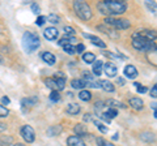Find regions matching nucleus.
Wrapping results in <instances>:
<instances>
[{
    "mask_svg": "<svg viewBox=\"0 0 157 146\" xmlns=\"http://www.w3.org/2000/svg\"><path fill=\"white\" fill-rule=\"evenodd\" d=\"M105 114L107 115V118L111 120V119H114V118H117V116H118V110H115V108H109Z\"/></svg>",
    "mask_w": 157,
    "mask_h": 146,
    "instance_id": "32",
    "label": "nucleus"
},
{
    "mask_svg": "<svg viewBox=\"0 0 157 146\" xmlns=\"http://www.w3.org/2000/svg\"><path fill=\"white\" fill-rule=\"evenodd\" d=\"M96 107L97 108H102V107H104V102H96Z\"/></svg>",
    "mask_w": 157,
    "mask_h": 146,
    "instance_id": "46",
    "label": "nucleus"
},
{
    "mask_svg": "<svg viewBox=\"0 0 157 146\" xmlns=\"http://www.w3.org/2000/svg\"><path fill=\"white\" fill-rule=\"evenodd\" d=\"M106 103L109 104V106H111L110 108H115V110H117V108H126V106H124L123 103H122V102H118V100H114V99L107 100Z\"/></svg>",
    "mask_w": 157,
    "mask_h": 146,
    "instance_id": "27",
    "label": "nucleus"
},
{
    "mask_svg": "<svg viewBox=\"0 0 157 146\" xmlns=\"http://www.w3.org/2000/svg\"><path fill=\"white\" fill-rule=\"evenodd\" d=\"M76 48V52H78V53H81L82 51H84L85 50V46L84 45H82V43H78V45L75 47Z\"/></svg>",
    "mask_w": 157,
    "mask_h": 146,
    "instance_id": "41",
    "label": "nucleus"
},
{
    "mask_svg": "<svg viewBox=\"0 0 157 146\" xmlns=\"http://www.w3.org/2000/svg\"><path fill=\"white\" fill-rule=\"evenodd\" d=\"M98 84H100V86H101L105 91H107V93H113V91L115 90L114 84H113V82H110L109 80H101L100 82H98Z\"/></svg>",
    "mask_w": 157,
    "mask_h": 146,
    "instance_id": "12",
    "label": "nucleus"
},
{
    "mask_svg": "<svg viewBox=\"0 0 157 146\" xmlns=\"http://www.w3.org/2000/svg\"><path fill=\"white\" fill-rule=\"evenodd\" d=\"M134 86L136 87L137 93H140V94H144V93H147V87H145V86H141L140 84H137V82H135Z\"/></svg>",
    "mask_w": 157,
    "mask_h": 146,
    "instance_id": "36",
    "label": "nucleus"
},
{
    "mask_svg": "<svg viewBox=\"0 0 157 146\" xmlns=\"http://www.w3.org/2000/svg\"><path fill=\"white\" fill-rule=\"evenodd\" d=\"M93 123L96 124L97 129L100 130L101 133H107V128L105 126V124H104V123H101V121H98V120H93Z\"/></svg>",
    "mask_w": 157,
    "mask_h": 146,
    "instance_id": "29",
    "label": "nucleus"
},
{
    "mask_svg": "<svg viewBox=\"0 0 157 146\" xmlns=\"http://www.w3.org/2000/svg\"><path fill=\"white\" fill-rule=\"evenodd\" d=\"M100 118H101L102 120H104V121H106L107 124H110V123H111V120H110L109 118H107V115H106L105 112H104V114H101V115H100Z\"/></svg>",
    "mask_w": 157,
    "mask_h": 146,
    "instance_id": "43",
    "label": "nucleus"
},
{
    "mask_svg": "<svg viewBox=\"0 0 157 146\" xmlns=\"http://www.w3.org/2000/svg\"><path fill=\"white\" fill-rule=\"evenodd\" d=\"M94 120V118H93L92 114H85L84 115V121H93Z\"/></svg>",
    "mask_w": 157,
    "mask_h": 146,
    "instance_id": "44",
    "label": "nucleus"
},
{
    "mask_svg": "<svg viewBox=\"0 0 157 146\" xmlns=\"http://www.w3.org/2000/svg\"><path fill=\"white\" fill-rule=\"evenodd\" d=\"M2 103L3 104H9V103H11V100H9L8 97H3V98H2Z\"/></svg>",
    "mask_w": 157,
    "mask_h": 146,
    "instance_id": "45",
    "label": "nucleus"
},
{
    "mask_svg": "<svg viewBox=\"0 0 157 146\" xmlns=\"http://www.w3.org/2000/svg\"><path fill=\"white\" fill-rule=\"evenodd\" d=\"M64 33L67 34L68 37H73V34H75V29L71 27V26H64Z\"/></svg>",
    "mask_w": 157,
    "mask_h": 146,
    "instance_id": "37",
    "label": "nucleus"
},
{
    "mask_svg": "<svg viewBox=\"0 0 157 146\" xmlns=\"http://www.w3.org/2000/svg\"><path fill=\"white\" fill-rule=\"evenodd\" d=\"M84 37H85V38H88V39H90L93 45L97 46V47H101V48H105V47H106V43H105L104 41H102V39H100L98 37H96V35H90V34L84 33Z\"/></svg>",
    "mask_w": 157,
    "mask_h": 146,
    "instance_id": "11",
    "label": "nucleus"
},
{
    "mask_svg": "<svg viewBox=\"0 0 157 146\" xmlns=\"http://www.w3.org/2000/svg\"><path fill=\"white\" fill-rule=\"evenodd\" d=\"M105 25L106 26H113L117 30H126L131 26V22L126 18H114V17H105Z\"/></svg>",
    "mask_w": 157,
    "mask_h": 146,
    "instance_id": "4",
    "label": "nucleus"
},
{
    "mask_svg": "<svg viewBox=\"0 0 157 146\" xmlns=\"http://www.w3.org/2000/svg\"><path fill=\"white\" fill-rule=\"evenodd\" d=\"M73 130H75V133H76L77 137H80V138L88 134V129H86V126L84 124H77L75 128H73Z\"/></svg>",
    "mask_w": 157,
    "mask_h": 146,
    "instance_id": "16",
    "label": "nucleus"
},
{
    "mask_svg": "<svg viewBox=\"0 0 157 146\" xmlns=\"http://www.w3.org/2000/svg\"><path fill=\"white\" fill-rule=\"evenodd\" d=\"M62 130H63L62 125H52L47 129V136L48 137H55V136L62 133Z\"/></svg>",
    "mask_w": 157,
    "mask_h": 146,
    "instance_id": "18",
    "label": "nucleus"
},
{
    "mask_svg": "<svg viewBox=\"0 0 157 146\" xmlns=\"http://www.w3.org/2000/svg\"><path fill=\"white\" fill-rule=\"evenodd\" d=\"M20 133H21V137L25 140L28 144H32V142H34V140H36V133H34V129L30 125H24L21 130H20Z\"/></svg>",
    "mask_w": 157,
    "mask_h": 146,
    "instance_id": "6",
    "label": "nucleus"
},
{
    "mask_svg": "<svg viewBox=\"0 0 157 146\" xmlns=\"http://www.w3.org/2000/svg\"><path fill=\"white\" fill-rule=\"evenodd\" d=\"M140 138L145 141V142H155V134L153 133H151V132H143L140 134Z\"/></svg>",
    "mask_w": 157,
    "mask_h": 146,
    "instance_id": "25",
    "label": "nucleus"
},
{
    "mask_svg": "<svg viewBox=\"0 0 157 146\" xmlns=\"http://www.w3.org/2000/svg\"><path fill=\"white\" fill-rule=\"evenodd\" d=\"M38 103V98L37 97H29V98H24L21 100V106H22V108L24 107H33V106H36Z\"/></svg>",
    "mask_w": 157,
    "mask_h": 146,
    "instance_id": "17",
    "label": "nucleus"
},
{
    "mask_svg": "<svg viewBox=\"0 0 157 146\" xmlns=\"http://www.w3.org/2000/svg\"><path fill=\"white\" fill-rule=\"evenodd\" d=\"M43 35H45V38L47 41H55L56 38L59 37V31H58V29L56 27H47L45 31H43Z\"/></svg>",
    "mask_w": 157,
    "mask_h": 146,
    "instance_id": "8",
    "label": "nucleus"
},
{
    "mask_svg": "<svg viewBox=\"0 0 157 146\" xmlns=\"http://www.w3.org/2000/svg\"><path fill=\"white\" fill-rule=\"evenodd\" d=\"M82 60L88 63V64H93L96 61V55L93 52H85L82 53Z\"/></svg>",
    "mask_w": 157,
    "mask_h": 146,
    "instance_id": "22",
    "label": "nucleus"
},
{
    "mask_svg": "<svg viewBox=\"0 0 157 146\" xmlns=\"http://www.w3.org/2000/svg\"><path fill=\"white\" fill-rule=\"evenodd\" d=\"M50 99L52 102H59V100H60V94H59V91H51Z\"/></svg>",
    "mask_w": 157,
    "mask_h": 146,
    "instance_id": "35",
    "label": "nucleus"
},
{
    "mask_svg": "<svg viewBox=\"0 0 157 146\" xmlns=\"http://www.w3.org/2000/svg\"><path fill=\"white\" fill-rule=\"evenodd\" d=\"M71 86L73 87V89H84V87L86 86L85 85V82L82 81V80H78V78H73L72 81H71Z\"/></svg>",
    "mask_w": 157,
    "mask_h": 146,
    "instance_id": "24",
    "label": "nucleus"
},
{
    "mask_svg": "<svg viewBox=\"0 0 157 146\" xmlns=\"http://www.w3.org/2000/svg\"><path fill=\"white\" fill-rule=\"evenodd\" d=\"M106 7L109 8L111 14H123L127 11V3L126 2H118V0H110L105 2Z\"/></svg>",
    "mask_w": 157,
    "mask_h": 146,
    "instance_id": "5",
    "label": "nucleus"
},
{
    "mask_svg": "<svg viewBox=\"0 0 157 146\" xmlns=\"http://www.w3.org/2000/svg\"><path fill=\"white\" fill-rule=\"evenodd\" d=\"M80 111H81L80 106L76 104V103H71V104H68V107H67V112L70 115H77Z\"/></svg>",
    "mask_w": 157,
    "mask_h": 146,
    "instance_id": "21",
    "label": "nucleus"
},
{
    "mask_svg": "<svg viewBox=\"0 0 157 146\" xmlns=\"http://www.w3.org/2000/svg\"><path fill=\"white\" fill-rule=\"evenodd\" d=\"M97 8H98V11H100V13H102V14H106L107 17H110V16H111V13H110V11H109V8L106 7L105 2L98 3V4H97Z\"/></svg>",
    "mask_w": 157,
    "mask_h": 146,
    "instance_id": "23",
    "label": "nucleus"
},
{
    "mask_svg": "<svg viewBox=\"0 0 157 146\" xmlns=\"http://www.w3.org/2000/svg\"><path fill=\"white\" fill-rule=\"evenodd\" d=\"M123 73H124V76L127 77V78H130V80H135L137 77V75H139V73H137V69L134 65H127L124 68Z\"/></svg>",
    "mask_w": 157,
    "mask_h": 146,
    "instance_id": "9",
    "label": "nucleus"
},
{
    "mask_svg": "<svg viewBox=\"0 0 157 146\" xmlns=\"http://www.w3.org/2000/svg\"><path fill=\"white\" fill-rule=\"evenodd\" d=\"M45 22H46V17H45V16H39V17L37 18V21H36V24H37L38 26H42Z\"/></svg>",
    "mask_w": 157,
    "mask_h": 146,
    "instance_id": "38",
    "label": "nucleus"
},
{
    "mask_svg": "<svg viewBox=\"0 0 157 146\" xmlns=\"http://www.w3.org/2000/svg\"><path fill=\"white\" fill-rule=\"evenodd\" d=\"M67 145L68 146H86L85 142L77 136H70L67 138Z\"/></svg>",
    "mask_w": 157,
    "mask_h": 146,
    "instance_id": "10",
    "label": "nucleus"
},
{
    "mask_svg": "<svg viewBox=\"0 0 157 146\" xmlns=\"http://www.w3.org/2000/svg\"><path fill=\"white\" fill-rule=\"evenodd\" d=\"M75 43H78L77 38L66 35L64 38H62V39L58 42V45H59V46H62V47H64V46H67V45H72V46H73V45H75Z\"/></svg>",
    "mask_w": 157,
    "mask_h": 146,
    "instance_id": "13",
    "label": "nucleus"
},
{
    "mask_svg": "<svg viewBox=\"0 0 157 146\" xmlns=\"http://www.w3.org/2000/svg\"><path fill=\"white\" fill-rule=\"evenodd\" d=\"M117 82H118V84H119L121 86H123V85H124V78H118Z\"/></svg>",
    "mask_w": 157,
    "mask_h": 146,
    "instance_id": "47",
    "label": "nucleus"
},
{
    "mask_svg": "<svg viewBox=\"0 0 157 146\" xmlns=\"http://www.w3.org/2000/svg\"><path fill=\"white\" fill-rule=\"evenodd\" d=\"M46 21H50L51 24H58L59 21H60V17H59L58 14L51 13V14H48V16L46 17Z\"/></svg>",
    "mask_w": 157,
    "mask_h": 146,
    "instance_id": "30",
    "label": "nucleus"
},
{
    "mask_svg": "<svg viewBox=\"0 0 157 146\" xmlns=\"http://www.w3.org/2000/svg\"><path fill=\"white\" fill-rule=\"evenodd\" d=\"M42 60L45 63H47L48 65H54L56 59H55V56H54V53L46 51V52H42Z\"/></svg>",
    "mask_w": 157,
    "mask_h": 146,
    "instance_id": "15",
    "label": "nucleus"
},
{
    "mask_svg": "<svg viewBox=\"0 0 157 146\" xmlns=\"http://www.w3.org/2000/svg\"><path fill=\"white\" fill-rule=\"evenodd\" d=\"M113 140H118V133H115L114 136H113Z\"/></svg>",
    "mask_w": 157,
    "mask_h": 146,
    "instance_id": "49",
    "label": "nucleus"
},
{
    "mask_svg": "<svg viewBox=\"0 0 157 146\" xmlns=\"http://www.w3.org/2000/svg\"><path fill=\"white\" fill-rule=\"evenodd\" d=\"M102 68H104L105 75L107 77H115L118 75V68H117V65L114 64V63H111V61L104 64V67H102Z\"/></svg>",
    "mask_w": 157,
    "mask_h": 146,
    "instance_id": "7",
    "label": "nucleus"
},
{
    "mask_svg": "<svg viewBox=\"0 0 157 146\" xmlns=\"http://www.w3.org/2000/svg\"><path fill=\"white\" fill-rule=\"evenodd\" d=\"M128 103H130V106L132 107V108L136 110V111L143 110V104H144V102L141 100L140 98H131Z\"/></svg>",
    "mask_w": 157,
    "mask_h": 146,
    "instance_id": "14",
    "label": "nucleus"
},
{
    "mask_svg": "<svg viewBox=\"0 0 157 146\" xmlns=\"http://www.w3.org/2000/svg\"><path fill=\"white\" fill-rule=\"evenodd\" d=\"M45 84H46V86L48 87V89H51L52 91H60L59 90V86H58V81L55 78H47L45 81Z\"/></svg>",
    "mask_w": 157,
    "mask_h": 146,
    "instance_id": "19",
    "label": "nucleus"
},
{
    "mask_svg": "<svg viewBox=\"0 0 157 146\" xmlns=\"http://www.w3.org/2000/svg\"><path fill=\"white\" fill-rule=\"evenodd\" d=\"M12 146H26V145H24V144H13Z\"/></svg>",
    "mask_w": 157,
    "mask_h": 146,
    "instance_id": "48",
    "label": "nucleus"
},
{
    "mask_svg": "<svg viewBox=\"0 0 157 146\" xmlns=\"http://www.w3.org/2000/svg\"><path fill=\"white\" fill-rule=\"evenodd\" d=\"M22 48L26 53H32L37 50V48L41 46V42H39V37L36 33L33 31H25L22 35Z\"/></svg>",
    "mask_w": 157,
    "mask_h": 146,
    "instance_id": "1",
    "label": "nucleus"
},
{
    "mask_svg": "<svg viewBox=\"0 0 157 146\" xmlns=\"http://www.w3.org/2000/svg\"><path fill=\"white\" fill-rule=\"evenodd\" d=\"M63 50H64V52H67L68 55H75L76 53V48L75 46H72V45H67L63 47Z\"/></svg>",
    "mask_w": 157,
    "mask_h": 146,
    "instance_id": "31",
    "label": "nucleus"
},
{
    "mask_svg": "<svg viewBox=\"0 0 157 146\" xmlns=\"http://www.w3.org/2000/svg\"><path fill=\"white\" fill-rule=\"evenodd\" d=\"M145 4H147V7H148L152 12H156V3H151V2H145Z\"/></svg>",
    "mask_w": 157,
    "mask_h": 146,
    "instance_id": "40",
    "label": "nucleus"
},
{
    "mask_svg": "<svg viewBox=\"0 0 157 146\" xmlns=\"http://www.w3.org/2000/svg\"><path fill=\"white\" fill-rule=\"evenodd\" d=\"M73 9L78 17L84 21H88L92 18V9L84 2H73Z\"/></svg>",
    "mask_w": 157,
    "mask_h": 146,
    "instance_id": "3",
    "label": "nucleus"
},
{
    "mask_svg": "<svg viewBox=\"0 0 157 146\" xmlns=\"http://www.w3.org/2000/svg\"><path fill=\"white\" fill-rule=\"evenodd\" d=\"M8 115H9L8 108H7V107H4V106L0 104V119H2V118H7Z\"/></svg>",
    "mask_w": 157,
    "mask_h": 146,
    "instance_id": "34",
    "label": "nucleus"
},
{
    "mask_svg": "<svg viewBox=\"0 0 157 146\" xmlns=\"http://www.w3.org/2000/svg\"><path fill=\"white\" fill-rule=\"evenodd\" d=\"M102 67H104V63L101 60H96L93 63V73H94V76H100L102 73Z\"/></svg>",
    "mask_w": 157,
    "mask_h": 146,
    "instance_id": "20",
    "label": "nucleus"
},
{
    "mask_svg": "<svg viewBox=\"0 0 157 146\" xmlns=\"http://www.w3.org/2000/svg\"><path fill=\"white\" fill-rule=\"evenodd\" d=\"M78 98L84 102H89L92 99V94L89 90H81L80 93H78Z\"/></svg>",
    "mask_w": 157,
    "mask_h": 146,
    "instance_id": "26",
    "label": "nucleus"
},
{
    "mask_svg": "<svg viewBox=\"0 0 157 146\" xmlns=\"http://www.w3.org/2000/svg\"><path fill=\"white\" fill-rule=\"evenodd\" d=\"M132 46L139 51H156V42H152L141 37L139 31L132 34Z\"/></svg>",
    "mask_w": 157,
    "mask_h": 146,
    "instance_id": "2",
    "label": "nucleus"
},
{
    "mask_svg": "<svg viewBox=\"0 0 157 146\" xmlns=\"http://www.w3.org/2000/svg\"><path fill=\"white\" fill-rule=\"evenodd\" d=\"M151 97L152 98H157V86L153 85V87H152V90H151Z\"/></svg>",
    "mask_w": 157,
    "mask_h": 146,
    "instance_id": "42",
    "label": "nucleus"
},
{
    "mask_svg": "<svg viewBox=\"0 0 157 146\" xmlns=\"http://www.w3.org/2000/svg\"><path fill=\"white\" fill-rule=\"evenodd\" d=\"M0 145L2 146H12L13 145V138L11 136H6V137L0 138Z\"/></svg>",
    "mask_w": 157,
    "mask_h": 146,
    "instance_id": "28",
    "label": "nucleus"
},
{
    "mask_svg": "<svg viewBox=\"0 0 157 146\" xmlns=\"http://www.w3.org/2000/svg\"><path fill=\"white\" fill-rule=\"evenodd\" d=\"M97 145L98 146H115L114 144H110L107 141H105L102 137H97Z\"/></svg>",
    "mask_w": 157,
    "mask_h": 146,
    "instance_id": "33",
    "label": "nucleus"
},
{
    "mask_svg": "<svg viewBox=\"0 0 157 146\" xmlns=\"http://www.w3.org/2000/svg\"><path fill=\"white\" fill-rule=\"evenodd\" d=\"M30 8H32V11H33V13H34V14H39V12H41V9H39V7L37 5L36 3H33Z\"/></svg>",
    "mask_w": 157,
    "mask_h": 146,
    "instance_id": "39",
    "label": "nucleus"
},
{
    "mask_svg": "<svg viewBox=\"0 0 157 146\" xmlns=\"http://www.w3.org/2000/svg\"><path fill=\"white\" fill-rule=\"evenodd\" d=\"M2 63H3V57L0 56V64H2Z\"/></svg>",
    "mask_w": 157,
    "mask_h": 146,
    "instance_id": "50",
    "label": "nucleus"
}]
</instances>
